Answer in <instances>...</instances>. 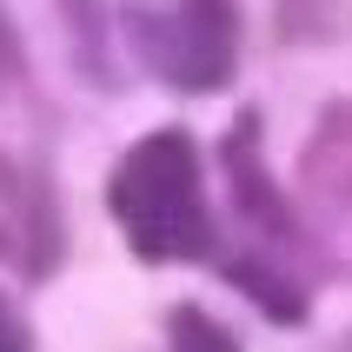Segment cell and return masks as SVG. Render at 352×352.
<instances>
[{"label":"cell","mask_w":352,"mask_h":352,"mask_svg":"<svg viewBox=\"0 0 352 352\" xmlns=\"http://www.w3.org/2000/svg\"><path fill=\"white\" fill-rule=\"evenodd\" d=\"M226 279H233L266 319H279V326H299V319H306V293H299L279 266H266V259H226Z\"/></svg>","instance_id":"cell-6"},{"label":"cell","mask_w":352,"mask_h":352,"mask_svg":"<svg viewBox=\"0 0 352 352\" xmlns=\"http://www.w3.org/2000/svg\"><path fill=\"white\" fill-rule=\"evenodd\" d=\"M346 352H352V346H346Z\"/></svg>","instance_id":"cell-11"},{"label":"cell","mask_w":352,"mask_h":352,"mask_svg":"<svg viewBox=\"0 0 352 352\" xmlns=\"http://www.w3.org/2000/svg\"><path fill=\"white\" fill-rule=\"evenodd\" d=\"M0 352H34V326H27V313L7 299V286H0Z\"/></svg>","instance_id":"cell-9"},{"label":"cell","mask_w":352,"mask_h":352,"mask_svg":"<svg viewBox=\"0 0 352 352\" xmlns=\"http://www.w3.org/2000/svg\"><path fill=\"white\" fill-rule=\"evenodd\" d=\"M166 352H239V339L206 306H173L166 313Z\"/></svg>","instance_id":"cell-7"},{"label":"cell","mask_w":352,"mask_h":352,"mask_svg":"<svg viewBox=\"0 0 352 352\" xmlns=\"http://www.w3.org/2000/svg\"><path fill=\"white\" fill-rule=\"evenodd\" d=\"M279 34H286V40L333 34V0H279Z\"/></svg>","instance_id":"cell-8"},{"label":"cell","mask_w":352,"mask_h":352,"mask_svg":"<svg viewBox=\"0 0 352 352\" xmlns=\"http://www.w3.org/2000/svg\"><path fill=\"white\" fill-rule=\"evenodd\" d=\"M253 146H259V113H239V120H233V140L219 146V166L233 173V206L253 219L259 233L293 239L299 226H293V213H286V199L273 193V179H266V166H259Z\"/></svg>","instance_id":"cell-4"},{"label":"cell","mask_w":352,"mask_h":352,"mask_svg":"<svg viewBox=\"0 0 352 352\" xmlns=\"http://www.w3.org/2000/svg\"><path fill=\"white\" fill-rule=\"evenodd\" d=\"M126 40L179 94H219L239 67L233 0H126Z\"/></svg>","instance_id":"cell-2"},{"label":"cell","mask_w":352,"mask_h":352,"mask_svg":"<svg viewBox=\"0 0 352 352\" xmlns=\"http://www.w3.org/2000/svg\"><path fill=\"white\" fill-rule=\"evenodd\" d=\"M107 213L140 259H206L213 246V206H206V173H199V146L186 126H153L133 140L120 166L107 173Z\"/></svg>","instance_id":"cell-1"},{"label":"cell","mask_w":352,"mask_h":352,"mask_svg":"<svg viewBox=\"0 0 352 352\" xmlns=\"http://www.w3.org/2000/svg\"><path fill=\"white\" fill-rule=\"evenodd\" d=\"M299 179L313 186L319 199H333L352 213V100H333L319 113L306 153H299Z\"/></svg>","instance_id":"cell-5"},{"label":"cell","mask_w":352,"mask_h":352,"mask_svg":"<svg viewBox=\"0 0 352 352\" xmlns=\"http://www.w3.org/2000/svg\"><path fill=\"white\" fill-rule=\"evenodd\" d=\"M20 67H27V60H20V34L7 27V14H0V87L20 80Z\"/></svg>","instance_id":"cell-10"},{"label":"cell","mask_w":352,"mask_h":352,"mask_svg":"<svg viewBox=\"0 0 352 352\" xmlns=\"http://www.w3.org/2000/svg\"><path fill=\"white\" fill-rule=\"evenodd\" d=\"M0 259L20 279H47L67 259V206L40 160L0 153Z\"/></svg>","instance_id":"cell-3"}]
</instances>
